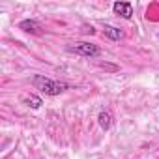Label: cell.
Returning <instances> with one entry per match:
<instances>
[{"label": "cell", "instance_id": "cell-1", "mask_svg": "<svg viewBox=\"0 0 159 159\" xmlns=\"http://www.w3.org/2000/svg\"><path fill=\"white\" fill-rule=\"evenodd\" d=\"M32 84H34L38 90H41L45 96H60L62 92L67 90V84H66V83L52 81V79H49V77H45V75H34Z\"/></svg>", "mask_w": 159, "mask_h": 159}, {"label": "cell", "instance_id": "cell-7", "mask_svg": "<svg viewBox=\"0 0 159 159\" xmlns=\"http://www.w3.org/2000/svg\"><path fill=\"white\" fill-rule=\"evenodd\" d=\"M25 103H26L28 107H32V109H39V107L43 105L41 98H39V96H36V94H30V96H26V98H25Z\"/></svg>", "mask_w": 159, "mask_h": 159}, {"label": "cell", "instance_id": "cell-4", "mask_svg": "<svg viewBox=\"0 0 159 159\" xmlns=\"http://www.w3.org/2000/svg\"><path fill=\"white\" fill-rule=\"evenodd\" d=\"M19 28L25 30V32H28V34H41V30H43V26L36 19H25V21H21Z\"/></svg>", "mask_w": 159, "mask_h": 159}, {"label": "cell", "instance_id": "cell-2", "mask_svg": "<svg viewBox=\"0 0 159 159\" xmlns=\"http://www.w3.org/2000/svg\"><path fill=\"white\" fill-rule=\"evenodd\" d=\"M69 52H75V54H81V56H86V58H98L101 54V49L94 43H88V41H79V43H73L67 47Z\"/></svg>", "mask_w": 159, "mask_h": 159}, {"label": "cell", "instance_id": "cell-3", "mask_svg": "<svg viewBox=\"0 0 159 159\" xmlns=\"http://www.w3.org/2000/svg\"><path fill=\"white\" fill-rule=\"evenodd\" d=\"M112 10H114L116 15H120L124 19H131L133 17V6H131V2H114Z\"/></svg>", "mask_w": 159, "mask_h": 159}, {"label": "cell", "instance_id": "cell-6", "mask_svg": "<svg viewBox=\"0 0 159 159\" xmlns=\"http://www.w3.org/2000/svg\"><path fill=\"white\" fill-rule=\"evenodd\" d=\"M98 122H99L101 129L109 131V129H111V125H112V114H111L109 111H101V112L98 114Z\"/></svg>", "mask_w": 159, "mask_h": 159}, {"label": "cell", "instance_id": "cell-5", "mask_svg": "<svg viewBox=\"0 0 159 159\" xmlns=\"http://www.w3.org/2000/svg\"><path fill=\"white\" fill-rule=\"evenodd\" d=\"M103 34H105L109 39H112V41L124 39V32H122L120 28H116V26H111V25H105V26H103Z\"/></svg>", "mask_w": 159, "mask_h": 159}]
</instances>
